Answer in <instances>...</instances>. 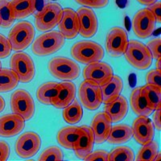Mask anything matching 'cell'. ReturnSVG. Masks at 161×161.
Wrapping results in <instances>:
<instances>
[{
    "instance_id": "1",
    "label": "cell",
    "mask_w": 161,
    "mask_h": 161,
    "mask_svg": "<svg viewBox=\"0 0 161 161\" xmlns=\"http://www.w3.org/2000/svg\"><path fill=\"white\" fill-rule=\"evenodd\" d=\"M65 38L58 31H48L39 36L31 46V50L39 57L49 56L62 48Z\"/></svg>"
},
{
    "instance_id": "2",
    "label": "cell",
    "mask_w": 161,
    "mask_h": 161,
    "mask_svg": "<svg viewBox=\"0 0 161 161\" xmlns=\"http://www.w3.org/2000/svg\"><path fill=\"white\" fill-rule=\"evenodd\" d=\"M71 55L77 62L88 64L100 61L104 57V50L97 43L90 40H81L72 46Z\"/></svg>"
},
{
    "instance_id": "3",
    "label": "cell",
    "mask_w": 161,
    "mask_h": 161,
    "mask_svg": "<svg viewBox=\"0 0 161 161\" xmlns=\"http://www.w3.org/2000/svg\"><path fill=\"white\" fill-rule=\"evenodd\" d=\"M34 26L28 21H20L13 26L8 34V40L15 52H22L28 48L35 37Z\"/></svg>"
},
{
    "instance_id": "4",
    "label": "cell",
    "mask_w": 161,
    "mask_h": 161,
    "mask_svg": "<svg viewBox=\"0 0 161 161\" xmlns=\"http://www.w3.org/2000/svg\"><path fill=\"white\" fill-rule=\"evenodd\" d=\"M124 55L130 64L139 70L147 69L152 63L150 50L147 45L138 40L128 41Z\"/></svg>"
},
{
    "instance_id": "5",
    "label": "cell",
    "mask_w": 161,
    "mask_h": 161,
    "mask_svg": "<svg viewBox=\"0 0 161 161\" xmlns=\"http://www.w3.org/2000/svg\"><path fill=\"white\" fill-rule=\"evenodd\" d=\"M48 68L53 77L61 80L71 81L77 79L80 75L78 64L67 57H54L48 62Z\"/></svg>"
},
{
    "instance_id": "6",
    "label": "cell",
    "mask_w": 161,
    "mask_h": 161,
    "mask_svg": "<svg viewBox=\"0 0 161 161\" xmlns=\"http://www.w3.org/2000/svg\"><path fill=\"white\" fill-rule=\"evenodd\" d=\"M10 66L18 75L20 82H30L35 77V64L31 57L27 53L18 52L13 54L10 60Z\"/></svg>"
},
{
    "instance_id": "7",
    "label": "cell",
    "mask_w": 161,
    "mask_h": 161,
    "mask_svg": "<svg viewBox=\"0 0 161 161\" xmlns=\"http://www.w3.org/2000/svg\"><path fill=\"white\" fill-rule=\"evenodd\" d=\"M11 110L12 113L22 116L25 121L30 120L35 114V103L32 97L26 90H15L11 97Z\"/></svg>"
},
{
    "instance_id": "8",
    "label": "cell",
    "mask_w": 161,
    "mask_h": 161,
    "mask_svg": "<svg viewBox=\"0 0 161 161\" xmlns=\"http://www.w3.org/2000/svg\"><path fill=\"white\" fill-rule=\"evenodd\" d=\"M78 96L81 105L90 110L98 109L103 103L100 86L91 80H85L81 82L78 90Z\"/></svg>"
},
{
    "instance_id": "9",
    "label": "cell",
    "mask_w": 161,
    "mask_h": 161,
    "mask_svg": "<svg viewBox=\"0 0 161 161\" xmlns=\"http://www.w3.org/2000/svg\"><path fill=\"white\" fill-rule=\"evenodd\" d=\"M128 44L126 31L119 27H114L108 31L106 39V52L113 57H119L125 53Z\"/></svg>"
},
{
    "instance_id": "10",
    "label": "cell",
    "mask_w": 161,
    "mask_h": 161,
    "mask_svg": "<svg viewBox=\"0 0 161 161\" xmlns=\"http://www.w3.org/2000/svg\"><path fill=\"white\" fill-rule=\"evenodd\" d=\"M156 19L150 11L143 8L134 15L132 28L136 36L140 39H147L152 35L156 28Z\"/></svg>"
},
{
    "instance_id": "11",
    "label": "cell",
    "mask_w": 161,
    "mask_h": 161,
    "mask_svg": "<svg viewBox=\"0 0 161 161\" xmlns=\"http://www.w3.org/2000/svg\"><path fill=\"white\" fill-rule=\"evenodd\" d=\"M41 146V139L36 132L28 131L18 138L15 143V152L19 157L28 159L34 156Z\"/></svg>"
},
{
    "instance_id": "12",
    "label": "cell",
    "mask_w": 161,
    "mask_h": 161,
    "mask_svg": "<svg viewBox=\"0 0 161 161\" xmlns=\"http://www.w3.org/2000/svg\"><path fill=\"white\" fill-rule=\"evenodd\" d=\"M114 76L112 67L106 62L90 63L83 70V77L86 80H91L99 86L108 82Z\"/></svg>"
},
{
    "instance_id": "13",
    "label": "cell",
    "mask_w": 161,
    "mask_h": 161,
    "mask_svg": "<svg viewBox=\"0 0 161 161\" xmlns=\"http://www.w3.org/2000/svg\"><path fill=\"white\" fill-rule=\"evenodd\" d=\"M62 15L61 6L57 3H51L42 15L36 18V28L41 32L51 31L58 25Z\"/></svg>"
},
{
    "instance_id": "14",
    "label": "cell",
    "mask_w": 161,
    "mask_h": 161,
    "mask_svg": "<svg viewBox=\"0 0 161 161\" xmlns=\"http://www.w3.org/2000/svg\"><path fill=\"white\" fill-rule=\"evenodd\" d=\"M133 137L140 145H145L153 139L155 129L153 123L148 117L139 116L132 125Z\"/></svg>"
},
{
    "instance_id": "15",
    "label": "cell",
    "mask_w": 161,
    "mask_h": 161,
    "mask_svg": "<svg viewBox=\"0 0 161 161\" xmlns=\"http://www.w3.org/2000/svg\"><path fill=\"white\" fill-rule=\"evenodd\" d=\"M59 31L65 39L75 38L80 31V24L77 13L71 8H64L58 24Z\"/></svg>"
},
{
    "instance_id": "16",
    "label": "cell",
    "mask_w": 161,
    "mask_h": 161,
    "mask_svg": "<svg viewBox=\"0 0 161 161\" xmlns=\"http://www.w3.org/2000/svg\"><path fill=\"white\" fill-rule=\"evenodd\" d=\"M80 24L79 34L84 38H90L95 35L97 31L98 22L95 13L91 8L82 7L77 11Z\"/></svg>"
},
{
    "instance_id": "17",
    "label": "cell",
    "mask_w": 161,
    "mask_h": 161,
    "mask_svg": "<svg viewBox=\"0 0 161 161\" xmlns=\"http://www.w3.org/2000/svg\"><path fill=\"white\" fill-rule=\"evenodd\" d=\"M25 120L16 114H8L0 117V136L11 138L22 132Z\"/></svg>"
},
{
    "instance_id": "18",
    "label": "cell",
    "mask_w": 161,
    "mask_h": 161,
    "mask_svg": "<svg viewBox=\"0 0 161 161\" xmlns=\"http://www.w3.org/2000/svg\"><path fill=\"white\" fill-rule=\"evenodd\" d=\"M94 144V135L90 126H80V133L76 140L73 150L79 159H84L92 152Z\"/></svg>"
},
{
    "instance_id": "19",
    "label": "cell",
    "mask_w": 161,
    "mask_h": 161,
    "mask_svg": "<svg viewBox=\"0 0 161 161\" xmlns=\"http://www.w3.org/2000/svg\"><path fill=\"white\" fill-rule=\"evenodd\" d=\"M110 118L105 112L97 114L91 123V129L94 135V143H103L107 140L112 127Z\"/></svg>"
},
{
    "instance_id": "20",
    "label": "cell",
    "mask_w": 161,
    "mask_h": 161,
    "mask_svg": "<svg viewBox=\"0 0 161 161\" xmlns=\"http://www.w3.org/2000/svg\"><path fill=\"white\" fill-rule=\"evenodd\" d=\"M76 92V86L72 81L64 80L63 82L59 83L58 91L56 97L52 101V105L56 108L64 109L74 100Z\"/></svg>"
},
{
    "instance_id": "21",
    "label": "cell",
    "mask_w": 161,
    "mask_h": 161,
    "mask_svg": "<svg viewBox=\"0 0 161 161\" xmlns=\"http://www.w3.org/2000/svg\"><path fill=\"white\" fill-rule=\"evenodd\" d=\"M128 111V103L126 97L120 96L109 103L104 107V112L110 118L112 123H119L126 117Z\"/></svg>"
},
{
    "instance_id": "22",
    "label": "cell",
    "mask_w": 161,
    "mask_h": 161,
    "mask_svg": "<svg viewBox=\"0 0 161 161\" xmlns=\"http://www.w3.org/2000/svg\"><path fill=\"white\" fill-rule=\"evenodd\" d=\"M130 103L132 110L138 116L148 117L154 111L149 106L142 87L134 89L130 94Z\"/></svg>"
},
{
    "instance_id": "23",
    "label": "cell",
    "mask_w": 161,
    "mask_h": 161,
    "mask_svg": "<svg viewBox=\"0 0 161 161\" xmlns=\"http://www.w3.org/2000/svg\"><path fill=\"white\" fill-rule=\"evenodd\" d=\"M100 88L103 103L106 104L116 99L120 95L123 88V80L119 76H113L108 82L100 86Z\"/></svg>"
},
{
    "instance_id": "24",
    "label": "cell",
    "mask_w": 161,
    "mask_h": 161,
    "mask_svg": "<svg viewBox=\"0 0 161 161\" xmlns=\"http://www.w3.org/2000/svg\"><path fill=\"white\" fill-rule=\"evenodd\" d=\"M133 136L132 128L127 124H117L111 127L107 139L110 144H123L128 142Z\"/></svg>"
},
{
    "instance_id": "25",
    "label": "cell",
    "mask_w": 161,
    "mask_h": 161,
    "mask_svg": "<svg viewBox=\"0 0 161 161\" xmlns=\"http://www.w3.org/2000/svg\"><path fill=\"white\" fill-rule=\"evenodd\" d=\"M80 133V126H65L58 132L57 142L60 146L69 150H73V146Z\"/></svg>"
},
{
    "instance_id": "26",
    "label": "cell",
    "mask_w": 161,
    "mask_h": 161,
    "mask_svg": "<svg viewBox=\"0 0 161 161\" xmlns=\"http://www.w3.org/2000/svg\"><path fill=\"white\" fill-rule=\"evenodd\" d=\"M59 83L48 81L40 86L36 91L37 100L44 105H52V101L57 95Z\"/></svg>"
},
{
    "instance_id": "27",
    "label": "cell",
    "mask_w": 161,
    "mask_h": 161,
    "mask_svg": "<svg viewBox=\"0 0 161 161\" xmlns=\"http://www.w3.org/2000/svg\"><path fill=\"white\" fill-rule=\"evenodd\" d=\"M19 77L10 69H0V93H7L13 90L18 86Z\"/></svg>"
},
{
    "instance_id": "28",
    "label": "cell",
    "mask_w": 161,
    "mask_h": 161,
    "mask_svg": "<svg viewBox=\"0 0 161 161\" xmlns=\"http://www.w3.org/2000/svg\"><path fill=\"white\" fill-rule=\"evenodd\" d=\"M10 3L15 19H24L32 15V0H11Z\"/></svg>"
},
{
    "instance_id": "29",
    "label": "cell",
    "mask_w": 161,
    "mask_h": 161,
    "mask_svg": "<svg viewBox=\"0 0 161 161\" xmlns=\"http://www.w3.org/2000/svg\"><path fill=\"white\" fill-rule=\"evenodd\" d=\"M82 115L83 110L81 105L76 99H74L68 106L64 107L63 110V119L69 124L73 125L79 123Z\"/></svg>"
},
{
    "instance_id": "30",
    "label": "cell",
    "mask_w": 161,
    "mask_h": 161,
    "mask_svg": "<svg viewBox=\"0 0 161 161\" xmlns=\"http://www.w3.org/2000/svg\"><path fill=\"white\" fill-rule=\"evenodd\" d=\"M142 88L151 109L155 110L161 107V88L148 84Z\"/></svg>"
},
{
    "instance_id": "31",
    "label": "cell",
    "mask_w": 161,
    "mask_h": 161,
    "mask_svg": "<svg viewBox=\"0 0 161 161\" xmlns=\"http://www.w3.org/2000/svg\"><path fill=\"white\" fill-rule=\"evenodd\" d=\"M159 152V145L156 141H151L143 145L136 157V161H153Z\"/></svg>"
},
{
    "instance_id": "32",
    "label": "cell",
    "mask_w": 161,
    "mask_h": 161,
    "mask_svg": "<svg viewBox=\"0 0 161 161\" xmlns=\"http://www.w3.org/2000/svg\"><path fill=\"white\" fill-rule=\"evenodd\" d=\"M15 21L9 0H0V27L8 28Z\"/></svg>"
},
{
    "instance_id": "33",
    "label": "cell",
    "mask_w": 161,
    "mask_h": 161,
    "mask_svg": "<svg viewBox=\"0 0 161 161\" xmlns=\"http://www.w3.org/2000/svg\"><path fill=\"white\" fill-rule=\"evenodd\" d=\"M134 152L129 147L121 146L115 147L108 153L107 161H133Z\"/></svg>"
},
{
    "instance_id": "34",
    "label": "cell",
    "mask_w": 161,
    "mask_h": 161,
    "mask_svg": "<svg viewBox=\"0 0 161 161\" xmlns=\"http://www.w3.org/2000/svg\"><path fill=\"white\" fill-rule=\"evenodd\" d=\"M40 161L45 160H62L63 152L57 146H52L43 151L38 158Z\"/></svg>"
},
{
    "instance_id": "35",
    "label": "cell",
    "mask_w": 161,
    "mask_h": 161,
    "mask_svg": "<svg viewBox=\"0 0 161 161\" xmlns=\"http://www.w3.org/2000/svg\"><path fill=\"white\" fill-rule=\"evenodd\" d=\"M51 3L50 0H32V15L37 18L44 12Z\"/></svg>"
},
{
    "instance_id": "36",
    "label": "cell",
    "mask_w": 161,
    "mask_h": 161,
    "mask_svg": "<svg viewBox=\"0 0 161 161\" xmlns=\"http://www.w3.org/2000/svg\"><path fill=\"white\" fill-rule=\"evenodd\" d=\"M147 84L157 86L161 88V72L158 69H152L147 73L146 75Z\"/></svg>"
},
{
    "instance_id": "37",
    "label": "cell",
    "mask_w": 161,
    "mask_h": 161,
    "mask_svg": "<svg viewBox=\"0 0 161 161\" xmlns=\"http://www.w3.org/2000/svg\"><path fill=\"white\" fill-rule=\"evenodd\" d=\"M11 50L12 48L8 38L0 34V59H4L9 57Z\"/></svg>"
},
{
    "instance_id": "38",
    "label": "cell",
    "mask_w": 161,
    "mask_h": 161,
    "mask_svg": "<svg viewBox=\"0 0 161 161\" xmlns=\"http://www.w3.org/2000/svg\"><path fill=\"white\" fill-rule=\"evenodd\" d=\"M147 47L150 50L151 54L152 56V58L157 60L158 58L161 57V40L160 38H156L148 41L147 44Z\"/></svg>"
},
{
    "instance_id": "39",
    "label": "cell",
    "mask_w": 161,
    "mask_h": 161,
    "mask_svg": "<svg viewBox=\"0 0 161 161\" xmlns=\"http://www.w3.org/2000/svg\"><path fill=\"white\" fill-rule=\"evenodd\" d=\"M75 2L89 8H103L107 6L109 0H75Z\"/></svg>"
},
{
    "instance_id": "40",
    "label": "cell",
    "mask_w": 161,
    "mask_h": 161,
    "mask_svg": "<svg viewBox=\"0 0 161 161\" xmlns=\"http://www.w3.org/2000/svg\"><path fill=\"white\" fill-rule=\"evenodd\" d=\"M84 160H108V152L105 150H97L93 152H90L88 156L84 158Z\"/></svg>"
},
{
    "instance_id": "41",
    "label": "cell",
    "mask_w": 161,
    "mask_h": 161,
    "mask_svg": "<svg viewBox=\"0 0 161 161\" xmlns=\"http://www.w3.org/2000/svg\"><path fill=\"white\" fill-rule=\"evenodd\" d=\"M160 8H161V3L159 1H156V3L148 5L147 7V9L151 11L153 16L156 19V21L157 23H161V11H160Z\"/></svg>"
},
{
    "instance_id": "42",
    "label": "cell",
    "mask_w": 161,
    "mask_h": 161,
    "mask_svg": "<svg viewBox=\"0 0 161 161\" xmlns=\"http://www.w3.org/2000/svg\"><path fill=\"white\" fill-rule=\"evenodd\" d=\"M10 156V147L5 141H0V161L8 159Z\"/></svg>"
},
{
    "instance_id": "43",
    "label": "cell",
    "mask_w": 161,
    "mask_h": 161,
    "mask_svg": "<svg viewBox=\"0 0 161 161\" xmlns=\"http://www.w3.org/2000/svg\"><path fill=\"white\" fill-rule=\"evenodd\" d=\"M160 109L161 107L156 109L155 110V113L153 114V116H152V123H153V126H155V128L157 130H161Z\"/></svg>"
},
{
    "instance_id": "44",
    "label": "cell",
    "mask_w": 161,
    "mask_h": 161,
    "mask_svg": "<svg viewBox=\"0 0 161 161\" xmlns=\"http://www.w3.org/2000/svg\"><path fill=\"white\" fill-rule=\"evenodd\" d=\"M137 1L139 3L142 4V5L148 6V5H151V4L154 3H156L157 0H137Z\"/></svg>"
},
{
    "instance_id": "45",
    "label": "cell",
    "mask_w": 161,
    "mask_h": 161,
    "mask_svg": "<svg viewBox=\"0 0 161 161\" xmlns=\"http://www.w3.org/2000/svg\"><path fill=\"white\" fill-rule=\"evenodd\" d=\"M5 108V101L2 96H0V113Z\"/></svg>"
},
{
    "instance_id": "46",
    "label": "cell",
    "mask_w": 161,
    "mask_h": 161,
    "mask_svg": "<svg viewBox=\"0 0 161 161\" xmlns=\"http://www.w3.org/2000/svg\"><path fill=\"white\" fill-rule=\"evenodd\" d=\"M161 57L157 59V61H156V69L161 70Z\"/></svg>"
},
{
    "instance_id": "47",
    "label": "cell",
    "mask_w": 161,
    "mask_h": 161,
    "mask_svg": "<svg viewBox=\"0 0 161 161\" xmlns=\"http://www.w3.org/2000/svg\"><path fill=\"white\" fill-rule=\"evenodd\" d=\"M160 156H161V152H158L157 155H156V158H155V159H154V160H159V159H160Z\"/></svg>"
},
{
    "instance_id": "48",
    "label": "cell",
    "mask_w": 161,
    "mask_h": 161,
    "mask_svg": "<svg viewBox=\"0 0 161 161\" xmlns=\"http://www.w3.org/2000/svg\"><path fill=\"white\" fill-rule=\"evenodd\" d=\"M2 69V64H1V62H0V69Z\"/></svg>"
}]
</instances>
